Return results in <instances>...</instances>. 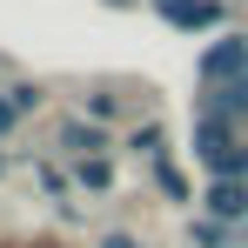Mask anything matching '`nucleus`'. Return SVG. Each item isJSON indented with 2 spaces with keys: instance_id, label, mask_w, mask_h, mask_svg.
<instances>
[{
  "instance_id": "1",
  "label": "nucleus",
  "mask_w": 248,
  "mask_h": 248,
  "mask_svg": "<svg viewBox=\"0 0 248 248\" xmlns=\"http://www.w3.org/2000/svg\"><path fill=\"white\" fill-rule=\"evenodd\" d=\"M195 161L215 181H248V148L235 141V121H221V114H202L195 121Z\"/></svg>"
},
{
  "instance_id": "2",
  "label": "nucleus",
  "mask_w": 248,
  "mask_h": 248,
  "mask_svg": "<svg viewBox=\"0 0 248 248\" xmlns=\"http://www.w3.org/2000/svg\"><path fill=\"white\" fill-rule=\"evenodd\" d=\"M242 67H248V34H221V41H208V47H202V61H195L202 87H228Z\"/></svg>"
},
{
  "instance_id": "3",
  "label": "nucleus",
  "mask_w": 248,
  "mask_h": 248,
  "mask_svg": "<svg viewBox=\"0 0 248 248\" xmlns=\"http://www.w3.org/2000/svg\"><path fill=\"white\" fill-rule=\"evenodd\" d=\"M202 208H208V221H221V228H248V181H208Z\"/></svg>"
},
{
  "instance_id": "4",
  "label": "nucleus",
  "mask_w": 248,
  "mask_h": 248,
  "mask_svg": "<svg viewBox=\"0 0 248 248\" xmlns=\"http://www.w3.org/2000/svg\"><path fill=\"white\" fill-rule=\"evenodd\" d=\"M61 148H67V155H81V161H94V155L108 148V134H101L94 121H67V127H61Z\"/></svg>"
},
{
  "instance_id": "5",
  "label": "nucleus",
  "mask_w": 248,
  "mask_h": 248,
  "mask_svg": "<svg viewBox=\"0 0 248 248\" xmlns=\"http://www.w3.org/2000/svg\"><path fill=\"white\" fill-rule=\"evenodd\" d=\"M208 101H215L208 114H221V121H242V114H248V67H242V74H235L228 87H215Z\"/></svg>"
},
{
  "instance_id": "6",
  "label": "nucleus",
  "mask_w": 248,
  "mask_h": 248,
  "mask_svg": "<svg viewBox=\"0 0 248 248\" xmlns=\"http://www.w3.org/2000/svg\"><path fill=\"white\" fill-rule=\"evenodd\" d=\"M168 20L188 27V34L195 27H221V0H181V7H168Z\"/></svg>"
},
{
  "instance_id": "7",
  "label": "nucleus",
  "mask_w": 248,
  "mask_h": 248,
  "mask_svg": "<svg viewBox=\"0 0 248 248\" xmlns=\"http://www.w3.org/2000/svg\"><path fill=\"white\" fill-rule=\"evenodd\" d=\"M155 188H161V202H195V188H188V174L174 161H155Z\"/></svg>"
},
{
  "instance_id": "8",
  "label": "nucleus",
  "mask_w": 248,
  "mask_h": 248,
  "mask_svg": "<svg viewBox=\"0 0 248 248\" xmlns=\"http://www.w3.org/2000/svg\"><path fill=\"white\" fill-rule=\"evenodd\" d=\"M195 248H235L242 242V228H221V221H195V235H188Z\"/></svg>"
},
{
  "instance_id": "9",
  "label": "nucleus",
  "mask_w": 248,
  "mask_h": 248,
  "mask_svg": "<svg viewBox=\"0 0 248 248\" xmlns=\"http://www.w3.org/2000/svg\"><path fill=\"white\" fill-rule=\"evenodd\" d=\"M81 188H94V195H101V188H114V168L101 161V155H94V161H81Z\"/></svg>"
},
{
  "instance_id": "10",
  "label": "nucleus",
  "mask_w": 248,
  "mask_h": 248,
  "mask_svg": "<svg viewBox=\"0 0 248 248\" xmlns=\"http://www.w3.org/2000/svg\"><path fill=\"white\" fill-rule=\"evenodd\" d=\"M134 155H148V161H161V127H141V134H134Z\"/></svg>"
},
{
  "instance_id": "11",
  "label": "nucleus",
  "mask_w": 248,
  "mask_h": 248,
  "mask_svg": "<svg viewBox=\"0 0 248 248\" xmlns=\"http://www.w3.org/2000/svg\"><path fill=\"white\" fill-rule=\"evenodd\" d=\"M14 121H20V108H14V101H0V134H7Z\"/></svg>"
},
{
  "instance_id": "12",
  "label": "nucleus",
  "mask_w": 248,
  "mask_h": 248,
  "mask_svg": "<svg viewBox=\"0 0 248 248\" xmlns=\"http://www.w3.org/2000/svg\"><path fill=\"white\" fill-rule=\"evenodd\" d=\"M101 248H141L134 235H101Z\"/></svg>"
},
{
  "instance_id": "13",
  "label": "nucleus",
  "mask_w": 248,
  "mask_h": 248,
  "mask_svg": "<svg viewBox=\"0 0 248 248\" xmlns=\"http://www.w3.org/2000/svg\"><path fill=\"white\" fill-rule=\"evenodd\" d=\"M0 174H7V155H0Z\"/></svg>"
},
{
  "instance_id": "14",
  "label": "nucleus",
  "mask_w": 248,
  "mask_h": 248,
  "mask_svg": "<svg viewBox=\"0 0 248 248\" xmlns=\"http://www.w3.org/2000/svg\"><path fill=\"white\" fill-rule=\"evenodd\" d=\"M242 242H248V228H242Z\"/></svg>"
},
{
  "instance_id": "15",
  "label": "nucleus",
  "mask_w": 248,
  "mask_h": 248,
  "mask_svg": "<svg viewBox=\"0 0 248 248\" xmlns=\"http://www.w3.org/2000/svg\"><path fill=\"white\" fill-rule=\"evenodd\" d=\"M114 7H121V0H114Z\"/></svg>"
}]
</instances>
